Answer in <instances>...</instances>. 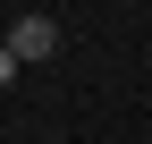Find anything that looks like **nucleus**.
<instances>
[{
    "instance_id": "1",
    "label": "nucleus",
    "mask_w": 152,
    "mask_h": 144,
    "mask_svg": "<svg viewBox=\"0 0 152 144\" xmlns=\"http://www.w3.org/2000/svg\"><path fill=\"white\" fill-rule=\"evenodd\" d=\"M0 43H9V60H17V68H34V60H51V51H59V26H51V17H17Z\"/></svg>"
},
{
    "instance_id": "2",
    "label": "nucleus",
    "mask_w": 152,
    "mask_h": 144,
    "mask_svg": "<svg viewBox=\"0 0 152 144\" xmlns=\"http://www.w3.org/2000/svg\"><path fill=\"white\" fill-rule=\"evenodd\" d=\"M9 76H17V60H9V43H0V85H9Z\"/></svg>"
}]
</instances>
